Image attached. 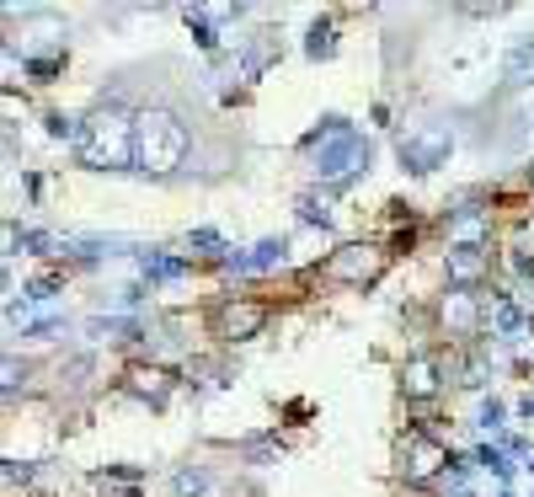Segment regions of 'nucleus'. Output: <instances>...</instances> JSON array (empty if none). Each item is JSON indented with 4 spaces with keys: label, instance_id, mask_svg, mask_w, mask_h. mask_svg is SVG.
<instances>
[{
    "label": "nucleus",
    "instance_id": "1",
    "mask_svg": "<svg viewBox=\"0 0 534 497\" xmlns=\"http://www.w3.org/2000/svg\"><path fill=\"white\" fill-rule=\"evenodd\" d=\"M134 118L139 113H129L123 97L91 107L81 118V139H75L81 166H91V172H134Z\"/></svg>",
    "mask_w": 534,
    "mask_h": 497
},
{
    "label": "nucleus",
    "instance_id": "2",
    "mask_svg": "<svg viewBox=\"0 0 534 497\" xmlns=\"http://www.w3.org/2000/svg\"><path fill=\"white\" fill-rule=\"evenodd\" d=\"M193 150V129L171 113V107H145L134 118V172L150 177H171Z\"/></svg>",
    "mask_w": 534,
    "mask_h": 497
},
{
    "label": "nucleus",
    "instance_id": "3",
    "mask_svg": "<svg viewBox=\"0 0 534 497\" xmlns=\"http://www.w3.org/2000/svg\"><path fill=\"white\" fill-rule=\"evenodd\" d=\"M369 161H374V150H369V139L358 134V129H348V134H337V139H326L321 145V155H316V182H326V188H353L358 177L369 172Z\"/></svg>",
    "mask_w": 534,
    "mask_h": 497
},
{
    "label": "nucleus",
    "instance_id": "4",
    "mask_svg": "<svg viewBox=\"0 0 534 497\" xmlns=\"http://www.w3.org/2000/svg\"><path fill=\"white\" fill-rule=\"evenodd\" d=\"M449 150H454V139L444 123H422V129H406V139H401V166L412 177H428L449 161Z\"/></svg>",
    "mask_w": 534,
    "mask_h": 497
},
{
    "label": "nucleus",
    "instance_id": "5",
    "mask_svg": "<svg viewBox=\"0 0 534 497\" xmlns=\"http://www.w3.org/2000/svg\"><path fill=\"white\" fill-rule=\"evenodd\" d=\"M230 273H267V268H284L289 262V241L284 236H267V241H257L251 252H225L219 257Z\"/></svg>",
    "mask_w": 534,
    "mask_h": 497
},
{
    "label": "nucleus",
    "instance_id": "6",
    "mask_svg": "<svg viewBox=\"0 0 534 497\" xmlns=\"http://www.w3.org/2000/svg\"><path fill=\"white\" fill-rule=\"evenodd\" d=\"M326 273L342 278V284H364V278L374 273V252L369 246H342V252L326 262Z\"/></svg>",
    "mask_w": 534,
    "mask_h": 497
},
{
    "label": "nucleus",
    "instance_id": "7",
    "mask_svg": "<svg viewBox=\"0 0 534 497\" xmlns=\"http://www.w3.org/2000/svg\"><path fill=\"white\" fill-rule=\"evenodd\" d=\"M481 268H486V257H481V246L476 241H460L449 252V278H454V289H470L481 278Z\"/></svg>",
    "mask_w": 534,
    "mask_h": 497
},
{
    "label": "nucleus",
    "instance_id": "8",
    "mask_svg": "<svg viewBox=\"0 0 534 497\" xmlns=\"http://www.w3.org/2000/svg\"><path fill=\"white\" fill-rule=\"evenodd\" d=\"M139 273H145V284H177V278H187V262L182 257H166V252H139Z\"/></svg>",
    "mask_w": 534,
    "mask_h": 497
},
{
    "label": "nucleus",
    "instance_id": "9",
    "mask_svg": "<svg viewBox=\"0 0 534 497\" xmlns=\"http://www.w3.org/2000/svg\"><path fill=\"white\" fill-rule=\"evenodd\" d=\"M219 321H225V337H251V332H257V326L267 321V310H262V305H241V310L230 305Z\"/></svg>",
    "mask_w": 534,
    "mask_h": 497
},
{
    "label": "nucleus",
    "instance_id": "10",
    "mask_svg": "<svg viewBox=\"0 0 534 497\" xmlns=\"http://www.w3.org/2000/svg\"><path fill=\"white\" fill-rule=\"evenodd\" d=\"M433 391H438L433 359H412V364H406V396H433Z\"/></svg>",
    "mask_w": 534,
    "mask_h": 497
},
{
    "label": "nucleus",
    "instance_id": "11",
    "mask_svg": "<svg viewBox=\"0 0 534 497\" xmlns=\"http://www.w3.org/2000/svg\"><path fill=\"white\" fill-rule=\"evenodd\" d=\"M444 321L454 326V332H465V326L476 321V294H470V289H454L449 305H444Z\"/></svg>",
    "mask_w": 534,
    "mask_h": 497
},
{
    "label": "nucleus",
    "instance_id": "12",
    "mask_svg": "<svg viewBox=\"0 0 534 497\" xmlns=\"http://www.w3.org/2000/svg\"><path fill=\"white\" fill-rule=\"evenodd\" d=\"M219 17L214 11H187V27H193V38H198V49L203 54H214L219 49V27H214Z\"/></svg>",
    "mask_w": 534,
    "mask_h": 497
},
{
    "label": "nucleus",
    "instance_id": "13",
    "mask_svg": "<svg viewBox=\"0 0 534 497\" xmlns=\"http://www.w3.org/2000/svg\"><path fill=\"white\" fill-rule=\"evenodd\" d=\"M529 70H534V38H518L508 54V81H529Z\"/></svg>",
    "mask_w": 534,
    "mask_h": 497
},
{
    "label": "nucleus",
    "instance_id": "14",
    "mask_svg": "<svg viewBox=\"0 0 534 497\" xmlns=\"http://www.w3.org/2000/svg\"><path fill=\"white\" fill-rule=\"evenodd\" d=\"M171 487H177V497H203L209 492V471H203V465H187V471H177Z\"/></svg>",
    "mask_w": 534,
    "mask_h": 497
},
{
    "label": "nucleus",
    "instance_id": "15",
    "mask_svg": "<svg viewBox=\"0 0 534 497\" xmlns=\"http://www.w3.org/2000/svg\"><path fill=\"white\" fill-rule=\"evenodd\" d=\"M332 49H337V33H332V22H316V27H310V38H305V54H310V59H326Z\"/></svg>",
    "mask_w": 534,
    "mask_h": 497
},
{
    "label": "nucleus",
    "instance_id": "16",
    "mask_svg": "<svg viewBox=\"0 0 534 497\" xmlns=\"http://www.w3.org/2000/svg\"><path fill=\"white\" fill-rule=\"evenodd\" d=\"M476 465H486V471H492L497 481H508V476H513V465H508V449H492V444H481V449H476Z\"/></svg>",
    "mask_w": 534,
    "mask_h": 497
},
{
    "label": "nucleus",
    "instance_id": "17",
    "mask_svg": "<svg viewBox=\"0 0 534 497\" xmlns=\"http://www.w3.org/2000/svg\"><path fill=\"white\" fill-rule=\"evenodd\" d=\"M300 220H305V225H321V230L332 225V209H326V198L305 193V198H300Z\"/></svg>",
    "mask_w": 534,
    "mask_h": 497
},
{
    "label": "nucleus",
    "instance_id": "18",
    "mask_svg": "<svg viewBox=\"0 0 534 497\" xmlns=\"http://www.w3.org/2000/svg\"><path fill=\"white\" fill-rule=\"evenodd\" d=\"M187 246H198V252H230L225 236H219V230H209V225H203V230H187Z\"/></svg>",
    "mask_w": 534,
    "mask_h": 497
},
{
    "label": "nucleus",
    "instance_id": "19",
    "mask_svg": "<svg viewBox=\"0 0 534 497\" xmlns=\"http://www.w3.org/2000/svg\"><path fill=\"white\" fill-rule=\"evenodd\" d=\"M49 332H65V316H38L22 326V337H49Z\"/></svg>",
    "mask_w": 534,
    "mask_h": 497
},
{
    "label": "nucleus",
    "instance_id": "20",
    "mask_svg": "<svg viewBox=\"0 0 534 497\" xmlns=\"http://www.w3.org/2000/svg\"><path fill=\"white\" fill-rule=\"evenodd\" d=\"M502 417H508V407L492 396V401H481V428H502Z\"/></svg>",
    "mask_w": 534,
    "mask_h": 497
},
{
    "label": "nucleus",
    "instance_id": "21",
    "mask_svg": "<svg viewBox=\"0 0 534 497\" xmlns=\"http://www.w3.org/2000/svg\"><path fill=\"white\" fill-rule=\"evenodd\" d=\"M518 326H524V316H518V310L502 300V305H497V332H518Z\"/></svg>",
    "mask_w": 534,
    "mask_h": 497
},
{
    "label": "nucleus",
    "instance_id": "22",
    "mask_svg": "<svg viewBox=\"0 0 534 497\" xmlns=\"http://www.w3.org/2000/svg\"><path fill=\"white\" fill-rule=\"evenodd\" d=\"M518 417H534V396H524V401H518Z\"/></svg>",
    "mask_w": 534,
    "mask_h": 497
},
{
    "label": "nucleus",
    "instance_id": "23",
    "mask_svg": "<svg viewBox=\"0 0 534 497\" xmlns=\"http://www.w3.org/2000/svg\"><path fill=\"white\" fill-rule=\"evenodd\" d=\"M529 471H534V449H529Z\"/></svg>",
    "mask_w": 534,
    "mask_h": 497
},
{
    "label": "nucleus",
    "instance_id": "24",
    "mask_svg": "<svg viewBox=\"0 0 534 497\" xmlns=\"http://www.w3.org/2000/svg\"><path fill=\"white\" fill-rule=\"evenodd\" d=\"M497 497H513V492H497Z\"/></svg>",
    "mask_w": 534,
    "mask_h": 497
},
{
    "label": "nucleus",
    "instance_id": "25",
    "mask_svg": "<svg viewBox=\"0 0 534 497\" xmlns=\"http://www.w3.org/2000/svg\"><path fill=\"white\" fill-rule=\"evenodd\" d=\"M529 326H534V321H529Z\"/></svg>",
    "mask_w": 534,
    "mask_h": 497
}]
</instances>
